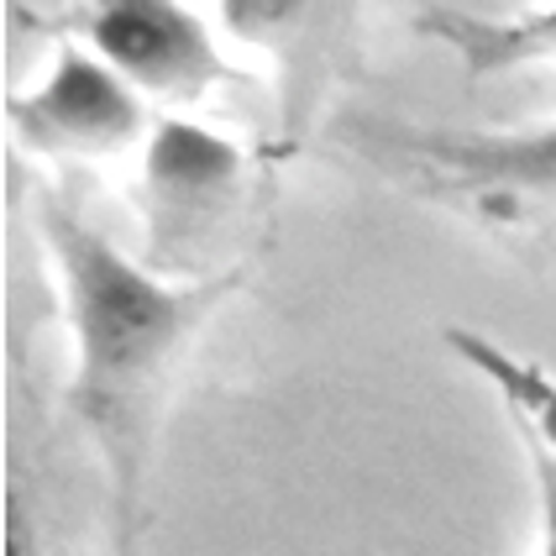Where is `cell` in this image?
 I'll return each mask as SVG.
<instances>
[{"label": "cell", "instance_id": "1", "mask_svg": "<svg viewBox=\"0 0 556 556\" xmlns=\"http://www.w3.org/2000/svg\"><path fill=\"white\" fill-rule=\"evenodd\" d=\"M37 231L74 346L63 409L90 435L105 467L111 556H142L148 489L174 383L211 315L242 289V274L231 268L216 278H163L105 231H94L59 194L37 200Z\"/></svg>", "mask_w": 556, "mask_h": 556}, {"label": "cell", "instance_id": "2", "mask_svg": "<svg viewBox=\"0 0 556 556\" xmlns=\"http://www.w3.org/2000/svg\"><path fill=\"white\" fill-rule=\"evenodd\" d=\"M346 142L394 185L489 220H535L556 211V116L515 131L357 122L346 126Z\"/></svg>", "mask_w": 556, "mask_h": 556}, {"label": "cell", "instance_id": "3", "mask_svg": "<svg viewBox=\"0 0 556 556\" xmlns=\"http://www.w3.org/2000/svg\"><path fill=\"white\" fill-rule=\"evenodd\" d=\"M248 194V157L216 126L163 116L142 142L137 216L142 263L163 278H216L220 248Z\"/></svg>", "mask_w": 556, "mask_h": 556}, {"label": "cell", "instance_id": "4", "mask_svg": "<svg viewBox=\"0 0 556 556\" xmlns=\"http://www.w3.org/2000/svg\"><path fill=\"white\" fill-rule=\"evenodd\" d=\"M74 31L94 59H105L157 105H200L216 90L248 85V74L226 59L216 31L185 0H79Z\"/></svg>", "mask_w": 556, "mask_h": 556}, {"label": "cell", "instance_id": "5", "mask_svg": "<svg viewBox=\"0 0 556 556\" xmlns=\"http://www.w3.org/2000/svg\"><path fill=\"white\" fill-rule=\"evenodd\" d=\"M11 137L53 163H111L153 137L148 100L85 42H59L31 90L5 94Z\"/></svg>", "mask_w": 556, "mask_h": 556}, {"label": "cell", "instance_id": "6", "mask_svg": "<svg viewBox=\"0 0 556 556\" xmlns=\"http://www.w3.org/2000/svg\"><path fill=\"white\" fill-rule=\"evenodd\" d=\"M220 31L274 63L283 153L309 137L320 100L363 53L357 0H220Z\"/></svg>", "mask_w": 556, "mask_h": 556}, {"label": "cell", "instance_id": "7", "mask_svg": "<svg viewBox=\"0 0 556 556\" xmlns=\"http://www.w3.org/2000/svg\"><path fill=\"white\" fill-rule=\"evenodd\" d=\"M415 31L435 48H446L472 79H498V74H515V68L556 63V0L530 5V11H509V16L426 5L415 16Z\"/></svg>", "mask_w": 556, "mask_h": 556}, {"label": "cell", "instance_id": "8", "mask_svg": "<svg viewBox=\"0 0 556 556\" xmlns=\"http://www.w3.org/2000/svg\"><path fill=\"white\" fill-rule=\"evenodd\" d=\"M441 341L452 346L457 363H467L504 400L515 431H530L546 452H556V372H546L541 363H530L509 346H498L494 337H483L472 326H446Z\"/></svg>", "mask_w": 556, "mask_h": 556}, {"label": "cell", "instance_id": "9", "mask_svg": "<svg viewBox=\"0 0 556 556\" xmlns=\"http://www.w3.org/2000/svg\"><path fill=\"white\" fill-rule=\"evenodd\" d=\"M520 452L535 489V556H556V452H546L530 431H520Z\"/></svg>", "mask_w": 556, "mask_h": 556}]
</instances>
